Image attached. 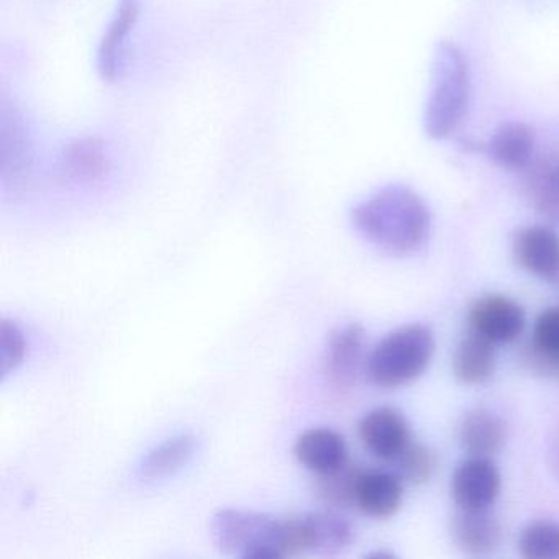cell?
Here are the masks:
<instances>
[{
    "mask_svg": "<svg viewBox=\"0 0 559 559\" xmlns=\"http://www.w3.org/2000/svg\"><path fill=\"white\" fill-rule=\"evenodd\" d=\"M352 224L382 253L404 258L417 253L427 243L431 214L417 192L407 186L392 185L356 204Z\"/></svg>",
    "mask_w": 559,
    "mask_h": 559,
    "instance_id": "obj_1",
    "label": "cell"
},
{
    "mask_svg": "<svg viewBox=\"0 0 559 559\" xmlns=\"http://www.w3.org/2000/svg\"><path fill=\"white\" fill-rule=\"evenodd\" d=\"M471 100V74L460 47L441 41L437 47L431 90L425 107V132L443 140L457 132L467 116Z\"/></svg>",
    "mask_w": 559,
    "mask_h": 559,
    "instance_id": "obj_2",
    "label": "cell"
},
{
    "mask_svg": "<svg viewBox=\"0 0 559 559\" xmlns=\"http://www.w3.org/2000/svg\"><path fill=\"white\" fill-rule=\"evenodd\" d=\"M435 335L427 325L408 323L385 335L366 361L372 384L399 389L412 384L430 368L435 355Z\"/></svg>",
    "mask_w": 559,
    "mask_h": 559,
    "instance_id": "obj_3",
    "label": "cell"
},
{
    "mask_svg": "<svg viewBox=\"0 0 559 559\" xmlns=\"http://www.w3.org/2000/svg\"><path fill=\"white\" fill-rule=\"evenodd\" d=\"M212 542L224 555L243 559L287 558L286 520L225 509L211 523Z\"/></svg>",
    "mask_w": 559,
    "mask_h": 559,
    "instance_id": "obj_4",
    "label": "cell"
},
{
    "mask_svg": "<svg viewBox=\"0 0 559 559\" xmlns=\"http://www.w3.org/2000/svg\"><path fill=\"white\" fill-rule=\"evenodd\" d=\"M287 556H333L355 542V528L340 510L304 513L286 520Z\"/></svg>",
    "mask_w": 559,
    "mask_h": 559,
    "instance_id": "obj_5",
    "label": "cell"
},
{
    "mask_svg": "<svg viewBox=\"0 0 559 559\" xmlns=\"http://www.w3.org/2000/svg\"><path fill=\"white\" fill-rule=\"evenodd\" d=\"M502 490V476L490 457L469 456L451 476V499L457 509H490Z\"/></svg>",
    "mask_w": 559,
    "mask_h": 559,
    "instance_id": "obj_6",
    "label": "cell"
},
{
    "mask_svg": "<svg viewBox=\"0 0 559 559\" xmlns=\"http://www.w3.org/2000/svg\"><path fill=\"white\" fill-rule=\"evenodd\" d=\"M469 329L484 338L499 343H513L526 325V313L516 300L502 294H487L471 306Z\"/></svg>",
    "mask_w": 559,
    "mask_h": 559,
    "instance_id": "obj_7",
    "label": "cell"
},
{
    "mask_svg": "<svg viewBox=\"0 0 559 559\" xmlns=\"http://www.w3.org/2000/svg\"><path fill=\"white\" fill-rule=\"evenodd\" d=\"M366 332L359 323L340 326L326 343V378L336 391H349L365 362Z\"/></svg>",
    "mask_w": 559,
    "mask_h": 559,
    "instance_id": "obj_8",
    "label": "cell"
},
{
    "mask_svg": "<svg viewBox=\"0 0 559 559\" xmlns=\"http://www.w3.org/2000/svg\"><path fill=\"white\" fill-rule=\"evenodd\" d=\"M359 438L372 456L388 463L395 460L412 441L407 418L399 408L389 405L372 408L362 417Z\"/></svg>",
    "mask_w": 559,
    "mask_h": 559,
    "instance_id": "obj_9",
    "label": "cell"
},
{
    "mask_svg": "<svg viewBox=\"0 0 559 559\" xmlns=\"http://www.w3.org/2000/svg\"><path fill=\"white\" fill-rule=\"evenodd\" d=\"M513 258L526 273L559 284V235L545 225L522 228L513 240Z\"/></svg>",
    "mask_w": 559,
    "mask_h": 559,
    "instance_id": "obj_10",
    "label": "cell"
},
{
    "mask_svg": "<svg viewBox=\"0 0 559 559\" xmlns=\"http://www.w3.org/2000/svg\"><path fill=\"white\" fill-rule=\"evenodd\" d=\"M450 533L456 548L469 556L493 555L502 543V526L490 509H457Z\"/></svg>",
    "mask_w": 559,
    "mask_h": 559,
    "instance_id": "obj_11",
    "label": "cell"
},
{
    "mask_svg": "<svg viewBox=\"0 0 559 559\" xmlns=\"http://www.w3.org/2000/svg\"><path fill=\"white\" fill-rule=\"evenodd\" d=\"M404 483L394 471L362 469L356 487L355 507L374 520H388L401 510Z\"/></svg>",
    "mask_w": 559,
    "mask_h": 559,
    "instance_id": "obj_12",
    "label": "cell"
},
{
    "mask_svg": "<svg viewBox=\"0 0 559 559\" xmlns=\"http://www.w3.org/2000/svg\"><path fill=\"white\" fill-rule=\"evenodd\" d=\"M294 456L317 476L336 473L349 463L345 437L332 428H312L300 435Z\"/></svg>",
    "mask_w": 559,
    "mask_h": 559,
    "instance_id": "obj_13",
    "label": "cell"
},
{
    "mask_svg": "<svg viewBox=\"0 0 559 559\" xmlns=\"http://www.w3.org/2000/svg\"><path fill=\"white\" fill-rule=\"evenodd\" d=\"M140 12L142 0H119L112 22L97 50V71L104 81H114L120 76L127 38L135 28Z\"/></svg>",
    "mask_w": 559,
    "mask_h": 559,
    "instance_id": "obj_14",
    "label": "cell"
},
{
    "mask_svg": "<svg viewBox=\"0 0 559 559\" xmlns=\"http://www.w3.org/2000/svg\"><path fill=\"white\" fill-rule=\"evenodd\" d=\"M487 158L507 171H525L530 168L535 150L533 130L523 122H507L483 146Z\"/></svg>",
    "mask_w": 559,
    "mask_h": 559,
    "instance_id": "obj_15",
    "label": "cell"
},
{
    "mask_svg": "<svg viewBox=\"0 0 559 559\" xmlns=\"http://www.w3.org/2000/svg\"><path fill=\"white\" fill-rule=\"evenodd\" d=\"M457 438L469 456L490 457L506 444L507 425L490 408L474 407L461 418Z\"/></svg>",
    "mask_w": 559,
    "mask_h": 559,
    "instance_id": "obj_16",
    "label": "cell"
},
{
    "mask_svg": "<svg viewBox=\"0 0 559 559\" xmlns=\"http://www.w3.org/2000/svg\"><path fill=\"white\" fill-rule=\"evenodd\" d=\"M493 343L469 329L453 353V374L461 384L480 385L496 372Z\"/></svg>",
    "mask_w": 559,
    "mask_h": 559,
    "instance_id": "obj_17",
    "label": "cell"
},
{
    "mask_svg": "<svg viewBox=\"0 0 559 559\" xmlns=\"http://www.w3.org/2000/svg\"><path fill=\"white\" fill-rule=\"evenodd\" d=\"M64 171L74 181H100L109 173L110 158L106 143L93 136L74 140L63 150Z\"/></svg>",
    "mask_w": 559,
    "mask_h": 559,
    "instance_id": "obj_18",
    "label": "cell"
},
{
    "mask_svg": "<svg viewBox=\"0 0 559 559\" xmlns=\"http://www.w3.org/2000/svg\"><path fill=\"white\" fill-rule=\"evenodd\" d=\"M198 440L192 435H178L156 447L143 457L139 477L143 483H155L178 473L194 456Z\"/></svg>",
    "mask_w": 559,
    "mask_h": 559,
    "instance_id": "obj_19",
    "label": "cell"
},
{
    "mask_svg": "<svg viewBox=\"0 0 559 559\" xmlns=\"http://www.w3.org/2000/svg\"><path fill=\"white\" fill-rule=\"evenodd\" d=\"M525 191L533 207L559 225V158L548 159L530 171Z\"/></svg>",
    "mask_w": 559,
    "mask_h": 559,
    "instance_id": "obj_20",
    "label": "cell"
},
{
    "mask_svg": "<svg viewBox=\"0 0 559 559\" xmlns=\"http://www.w3.org/2000/svg\"><path fill=\"white\" fill-rule=\"evenodd\" d=\"M365 467L359 464H346L336 473L319 476L316 483V497L332 510H346L355 507L356 487Z\"/></svg>",
    "mask_w": 559,
    "mask_h": 559,
    "instance_id": "obj_21",
    "label": "cell"
},
{
    "mask_svg": "<svg viewBox=\"0 0 559 559\" xmlns=\"http://www.w3.org/2000/svg\"><path fill=\"white\" fill-rule=\"evenodd\" d=\"M391 464L392 471L401 477L402 483L408 486H424L433 479L440 460L437 451L412 440Z\"/></svg>",
    "mask_w": 559,
    "mask_h": 559,
    "instance_id": "obj_22",
    "label": "cell"
},
{
    "mask_svg": "<svg viewBox=\"0 0 559 559\" xmlns=\"http://www.w3.org/2000/svg\"><path fill=\"white\" fill-rule=\"evenodd\" d=\"M520 552L528 559H559V523L539 520L523 528Z\"/></svg>",
    "mask_w": 559,
    "mask_h": 559,
    "instance_id": "obj_23",
    "label": "cell"
},
{
    "mask_svg": "<svg viewBox=\"0 0 559 559\" xmlns=\"http://www.w3.org/2000/svg\"><path fill=\"white\" fill-rule=\"evenodd\" d=\"M27 353L24 330L14 320L0 322V378L2 381L21 368Z\"/></svg>",
    "mask_w": 559,
    "mask_h": 559,
    "instance_id": "obj_24",
    "label": "cell"
},
{
    "mask_svg": "<svg viewBox=\"0 0 559 559\" xmlns=\"http://www.w3.org/2000/svg\"><path fill=\"white\" fill-rule=\"evenodd\" d=\"M530 343L546 355L559 356V307H549L536 317Z\"/></svg>",
    "mask_w": 559,
    "mask_h": 559,
    "instance_id": "obj_25",
    "label": "cell"
},
{
    "mask_svg": "<svg viewBox=\"0 0 559 559\" xmlns=\"http://www.w3.org/2000/svg\"><path fill=\"white\" fill-rule=\"evenodd\" d=\"M520 361L533 374L559 381V356L546 355L528 342L520 352Z\"/></svg>",
    "mask_w": 559,
    "mask_h": 559,
    "instance_id": "obj_26",
    "label": "cell"
},
{
    "mask_svg": "<svg viewBox=\"0 0 559 559\" xmlns=\"http://www.w3.org/2000/svg\"><path fill=\"white\" fill-rule=\"evenodd\" d=\"M551 457L552 466H555V469L558 471L559 474V433L558 437H556V440L552 441Z\"/></svg>",
    "mask_w": 559,
    "mask_h": 559,
    "instance_id": "obj_27",
    "label": "cell"
}]
</instances>
